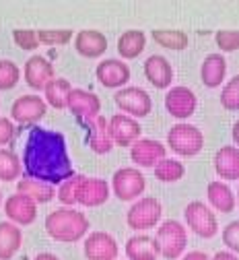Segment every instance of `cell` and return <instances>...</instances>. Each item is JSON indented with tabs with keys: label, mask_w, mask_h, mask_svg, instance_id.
Returning <instances> with one entry per match:
<instances>
[{
	"label": "cell",
	"mask_w": 239,
	"mask_h": 260,
	"mask_svg": "<svg viewBox=\"0 0 239 260\" xmlns=\"http://www.w3.org/2000/svg\"><path fill=\"white\" fill-rule=\"evenodd\" d=\"M184 219H186V225L190 230L204 238V240H211L217 236L219 232V223H217V215L213 213V209L209 205H204L200 201H192L188 203V207L184 209Z\"/></svg>",
	"instance_id": "5"
},
{
	"label": "cell",
	"mask_w": 239,
	"mask_h": 260,
	"mask_svg": "<svg viewBox=\"0 0 239 260\" xmlns=\"http://www.w3.org/2000/svg\"><path fill=\"white\" fill-rule=\"evenodd\" d=\"M13 40L25 52H33V50H38V46H40L38 34L36 31H31V29H15L13 31Z\"/></svg>",
	"instance_id": "38"
},
{
	"label": "cell",
	"mask_w": 239,
	"mask_h": 260,
	"mask_svg": "<svg viewBox=\"0 0 239 260\" xmlns=\"http://www.w3.org/2000/svg\"><path fill=\"white\" fill-rule=\"evenodd\" d=\"M223 244L231 252L239 254V221H231L229 225H225V230H223Z\"/></svg>",
	"instance_id": "39"
},
{
	"label": "cell",
	"mask_w": 239,
	"mask_h": 260,
	"mask_svg": "<svg viewBox=\"0 0 239 260\" xmlns=\"http://www.w3.org/2000/svg\"><path fill=\"white\" fill-rule=\"evenodd\" d=\"M13 135H15V124H13V120L0 118V147L7 145V143H11Z\"/></svg>",
	"instance_id": "40"
},
{
	"label": "cell",
	"mask_w": 239,
	"mask_h": 260,
	"mask_svg": "<svg viewBox=\"0 0 239 260\" xmlns=\"http://www.w3.org/2000/svg\"><path fill=\"white\" fill-rule=\"evenodd\" d=\"M196 106H198V100L194 91L184 85L172 87L165 95V110L176 120H188L196 112Z\"/></svg>",
	"instance_id": "9"
},
{
	"label": "cell",
	"mask_w": 239,
	"mask_h": 260,
	"mask_svg": "<svg viewBox=\"0 0 239 260\" xmlns=\"http://www.w3.org/2000/svg\"><path fill=\"white\" fill-rule=\"evenodd\" d=\"M17 192H21V194H25V197H29L36 205H46V203H50V201L56 197V194H58V192L54 190V186L44 184V182H38V180H31V178L19 180Z\"/></svg>",
	"instance_id": "28"
},
{
	"label": "cell",
	"mask_w": 239,
	"mask_h": 260,
	"mask_svg": "<svg viewBox=\"0 0 239 260\" xmlns=\"http://www.w3.org/2000/svg\"><path fill=\"white\" fill-rule=\"evenodd\" d=\"M23 174V161L9 151V149H0V180L3 182H15Z\"/></svg>",
	"instance_id": "31"
},
{
	"label": "cell",
	"mask_w": 239,
	"mask_h": 260,
	"mask_svg": "<svg viewBox=\"0 0 239 260\" xmlns=\"http://www.w3.org/2000/svg\"><path fill=\"white\" fill-rule=\"evenodd\" d=\"M5 213H7V219H11V223L15 225H31L38 215V205L29 197H25V194L15 192L5 203Z\"/></svg>",
	"instance_id": "18"
},
{
	"label": "cell",
	"mask_w": 239,
	"mask_h": 260,
	"mask_svg": "<svg viewBox=\"0 0 239 260\" xmlns=\"http://www.w3.org/2000/svg\"><path fill=\"white\" fill-rule=\"evenodd\" d=\"M145 46H147V36L143 31L141 29H128L118 40V54L124 60H132V58H139L143 54Z\"/></svg>",
	"instance_id": "27"
},
{
	"label": "cell",
	"mask_w": 239,
	"mask_h": 260,
	"mask_svg": "<svg viewBox=\"0 0 239 260\" xmlns=\"http://www.w3.org/2000/svg\"><path fill=\"white\" fill-rule=\"evenodd\" d=\"M23 174L50 186L71 180L75 174L62 133L33 126L23 149Z\"/></svg>",
	"instance_id": "1"
},
{
	"label": "cell",
	"mask_w": 239,
	"mask_h": 260,
	"mask_svg": "<svg viewBox=\"0 0 239 260\" xmlns=\"http://www.w3.org/2000/svg\"><path fill=\"white\" fill-rule=\"evenodd\" d=\"M0 205H3V190H0Z\"/></svg>",
	"instance_id": "45"
},
{
	"label": "cell",
	"mask_w": 239,
	"mask_h": 260,
	"mask_svg": "<svg viewBox=\"0 0 239 260\" xmlns=\"http://www.w3.org/2000/svg\"><path fill=\"white\" fill-rule=\"evenodd\" d=\"M182 260H211V258L207 256V252H188Z\"/></svg>",
	"instance_id": "41"
},
{
	"label": "cell",
	"mask_w": 239,
	"mask_h": 260,
	"mask_svg": "<svg viewBox=\"0 0 239 260\" xmlns=\"http://www.w3.org/2000/svg\"><path fill=\"white\" fill-rule=\"evenodd\" d=\"M81 180H83V176H81V174H77V176H73L71 180L62 182V186L58 188V194H56V197H58V201H60L64 207L77 205V190H79Z\"/></svg>",
	"instance_id": "36"
},
{
	"label": "cell",
	"mask_w": 239,
	"mask_h": 260,
	"mask_svg": "<svg viewBox=\"0 0 239 260\" xmlns=\"http://www.w3.org/2000/svg\"><path fill=\"white\" fill-rule=\"evenodd\" d=\"M85 258L87 260H116L120 254L118 242L108 232H93L85 240Z\"/></svg>",
	"instance_id": "14"
},
{
	"label": "cell",
	"mask_w": 239,
	"mask_h": 260,
	"mask_svg": "<svg viewBox=\"0 0 239 260\" xmlns=\"http://www.w3.org/2000/svg\"><path fill=\"white\" fill-rule=\"evenodd\" d=\"M38 38H40V44H46V46H64L73 40V31L71 29H40Z\"/></svg>",
	"instance_id": "35"
},
{
	"label": "cell",
	"mask_w": 239,
	"mask_h": 260,
	"mask_svg": "<svg viewBox=\"0 0 239 260\" xmlns=\"http://www.w3.org/2000/svg\"><path fill=\"white\" fill-rule=\"evenodd\" d=\"M237 205H239V188H237Z\"/></svg>",
	"instance_id": "46"
},
{
	"label": "cell",
	"mask_w": 239,
	"mask_h": 260,
	"mask_svg": "<svg viewBox=\"0 0 239 260\" xmlns=\"http://www.w3.org/2000/svg\"><path fill=\"white\" fill-rule=\"evenodd\" d=\"M116 106L130 118H145L153 110L151 95L141 87H124L118 89L114 95Z\"/></svg>",
	"instance_id": "8"
},
{
	"label": "cell",
	"mask_w": 239,
	"mask_h": 260,
	"mask_svg": "<svg viewBox=\"0 0 239 260\" xmlns=\"http://www.w3.org/2000/svg\"><path fill=\"white\" fill-rule=\"evenodd\" d=\"M157 244L161 248V256L167 260H178L188 246V232L184 223L176 219H167L165 223L159 225L157 230Z\"/></svg>",
	"instance_id": "4"
},
{
	"label": "cell",
	"mask_w": 239,
	"mask_h": 260,
	"mask_svg": "<svg viewBox=\"0 0 239 260\" xmlns=\"http://www.w3.org/2000/svg\"><path fill=\"white\" fill-rule=\"evenodd\" d=\"M21 79V71L13 60L0 58V91H11L13 87H17Z\"/></svg>",
	"instance_id": "33"
},
{
	"label": "cell",
	"mask_w": 239,
	"mask_h": 260,
	"mask_svg": "<svg viewBox=\"0 0 239 260\" xmlns=\"http://www.w3.org/2000/svg\"><path fill=\"white\" fill-rule=\"evenodd\" d=\"M153 40L161 46V48H167V50H186L188 48V36L180 29H155L153 31Z\"/></svg>",
	"instance_id": "30"
},
{
	"label": "cell",
	"mask_w": 239,
	"mask_h": 260,
	"mask_svg": "<svg viewBox=\"0 0 239 260\" xmlns=\"http://www.w3.org/2000/svg\"><path fill=\"white\" fill-rule=\"evenodd\" d=\"M143 71H145L147 81L157 89H167L174 81L172 64H169V60L165 56H159V54H153V56H149L145 60Z\"/></svg>",
	"instance_id": "19"
},
{
	"label": "cell",
	"mask_w": 239,
	"mask_h": 260,
	"mask_svg": "<svg viewBox=\"0 0 239 260\" xmlns=\"http://www.w3.org/2000/svg\"><path fill=\"white\" fill-rule=\"evenodd\" d=\"M165 155H167L165 145L161 141H155V139H141L130 147L132 164L139 166V168H145V170H151V168L155 170L165 159Z\"/></svg>",
	"instance_id": "10"
},
{
	"label": "cell",
	"mask_w": 239,
	"mask_h": 260,
	"mask_svg": "<svg viewBox=\"0 0 239 260\" xmlns=\"http://www.w3.org/2000/svg\"><path fill=\"white\" fill-rule=\"evenodd\" d=\"M68 110H71L77 118H81V122H91V120L99 118L101 102L93 91L73 89L71 95H68Z\"/></svg>",
	"instance_id": "16"
},
{
	"label": "cell",
	"mask_w": 239,
	"mask_h": 260,
	"mask_svg": "<svg viewBox=\"0 0 239 260\" xmlns=\"http://www.w3.org/2000/svg\"><path fill=\"white\" fill-rule=\"evenodd\" d=\"M89 130V147L97 153V155H108L114 147V139L110 133V120H106L104 116H99L91 122H83Z\"/></svg>",
	"instance_id": "21"
},
{
	"label": "cell",
	"mask_w": 239,
	"mask_h": 260,
	"mask_svg": "<svg viewBox=\"0 0 239 260\" xmlns=\"http://www.w3.org/2000/svg\"><path fill=\"white\" fill-rule=\"evenodd\" d=\"M46 232L52 240L64 242V244H75L85 238L89 232V219L85 213L71 209V207H62L52 211L46 217Z\"/></svg>",
	"instance_id": "2"
},
{
	"label": "cell",
	"mask_w": 239,
	"mask_h": 260,
	"mask_svg": "<svg viewBox=\"0 0 239 260\" xmlns=\"http://www.w3.org/2000/svg\"><path fill=\"white\" fill-rule=\"evenodd\" d=\"M153 172H155V178H157L159 182L174 184V182H178V180L184 178L186 168H184L182 161H178V159H167V157H165Z\"/></svg>",
	"instance_id": "32"
},
{
	"label": "cell",
	"mask_w": 239,
	"mask_h": 260,
	"mask_svg": "<svg viewBox=\"0 0 239 260\" xmlns=\"http://www.w3.org/2000/svg\"><path fill=\"white\" fill-rule=\"evenodd\" d=\"M147 188V180L141 170L134 168H120L112 178V190L116 199L122 203H132L141 197Z\"/></svg>",
	"instance_id": "6"
},
{
	"label": "cell",
	"mask_w": 239,
	"mask_h": 260,
	"mask_svg": "<svg viewBox=\"0 0 239 260\" xmlns=\"http://www.w3.org/2000/svg\"><path fill=\"white\" fill-rule=\"evenodd\" d=\"M213 166H215V172L221 180H225V182L239 180V149L233 145L221 147L215 153Z\"/></svg>",
	"instance_id": "20"
},
{
	"label": "cell",
	"mask_w": 239,
	"mask_h": 260,
	"mask_svg": "<svg viewBox=\"0 0 239 260\" xmlns=\"http://www.w3.org/2000/svg\"><path fill=\"white\" fill-rule=\"evenodd\" d=\"M75 48L83 58H99L108 50V38L95 29H83L75 38Z\"/></svg>",
	"instance_id": "22"
},
{
	"label": "cell",
	"mask_w": 239,
	"mask_h": 260,
	"mask_svg": "<svg viewBox=\"0 0 239 260\" xmlns=\"http://www.w3.org/2000/svg\"><path fill=\"white\" fill-rule=\"evenodd\" d=\"M211 260H239V258H237L233 252H217Z\"/></svg>",
	"instance_id": "42"
},
{
	"label": "cell",
	"mask_w": 239,
	"mask_h": 260,
	"mask_svg": "<svg viewBox=\"0 0 239 260\" xmlns=\"http://www.w3.org/2000/svg\"><path fill=\"white\" fill-rule=\"evenodd\" d=\"M161 215H163L161 203L157 199H153V197H147V199H141L139 203H134L128 209L126 223L134 232H147V230H151V227H155L161 221Z\"/></svg>",
	"instance_id": "7"
},
{
	"label": "cell",
	"mask_w": 239,
	"mask_h": 260,
	"mask_svg": "<svg viewBox=\"0 0 239 260\" xmlns=\"http://www.w3.org/2000/svg\"><path fill=\"white\" fill-rule=\"evenodd\" d=\"M73 91V85L66 79H54L46 87V104H50L54 110H64L68 108V95Z\"/></svg>",
	"instance_id": "29"
},
{
	"label": "cell",
	"mask_w": 239,
	"mask_h": 260,
	"mask_svg": "<svg viewBox=\"0 0 239 260\" xmlns=\"http://www.w3.org/2000/svg\"><path fill=\"white\" fill-rule=\"evenodd\" d=\"M95 77L106 89H124V85L130 81V67L118 58H106L97 64Z\"/></svg>",
	"instance_id": "13"
},
{
	"label": "cell",
	"mask_w": 239,
	"mask_h": 260,
	"mask_svg": "<svg viewBox=\"0 0 239 260\" xmlns=\"http://www.w3.org/2000/svg\"><path fill=\"white\" fill-rule=\"evenodd\" d=\"M225 75H227V62L223 54H209L204 58L200 67V79L204 87H209V89L221 87V83L225 81Z\"/></svg>",
	"instance_id": "24"
},
{
	"label": "cell",
	"mask_w": 239,
	"mask_h": 260,
	"mask_svg": "<svg viewBox=\"0 0 239 260\" xmlns=\"http://www.w3.org/2000/svg\"><path fill=\"white\" fill-rule=\"evenodd\" d=\"M124 252L128 260H157L161 256V248L151 236H132L126 242Z\"/></svg>",
	"instance_id": "23"
},
{
	"label": "cell",
	"mask_w": 239,
	"mask_h": 260,
	"mask_svg": "<svg viewBox=\"0 0 239 260\" xmlns=\"http://www.w3.org/2000/svg\"><path fill=\"white\" fill-rule=\"evenodd\" d=\"M167 145L180 157H196L204 149V135L202 130L188 122H178L169 128Z\"/></svg>",
	"instance_id": "3"
},
{
	"label": "cell",
	"mask_w": 239,
	"mask_h": 260,
	"mask_svg": "<svg viewBox=\"0 0 239 260\" xmlns=\"http://www.w3.org/2000/svg\"><path fill=\"white\" fill-rule=\"evenodd\" d=\"M48 112V104L40 95H21L11 106V116L19 124H36Z\"/></svg>",
	"instance_id": "12"
},
{
	"label": "cell",
	"mask_w": 239,
	"mask_h": 260,
	"mask_svg": "<svg viewBox=\"0 0 239 260\" xmlns=\"http://www.w3.org/2000/svg\"><path fill=\"white\" fill-rule=\"evenodd\" d=\"M23 244V234L19 225L11 221L0 223V260H11Z\"/></svg>",
	"instance_id": "26"
},
{
	"label": "cell",
	"mask_w": 239,
	"mask_h": 260,
	"mask_svg": "<svg viewBox=\"0 0 239 260\" xmlns=\"http://www.w3.org/2000/svg\"><path fill=\"white\" fill-rule=\"evenodd\" d=\"M207 199H209V203H211V207L215 209V211H219V213H231L233 209H235V194H233V190L225 184V182H221V180H215V182H211L209 184V188H207Z\"/></svg>",
	"instance_id": "25"
},
{
	"label": "cell",
	"mask_w": 239,
	"mask_h": 260,
	"mask_svg": "<svg viewBox=\"0 0 239 260\" xmlns=\"http://www.w3.org/2000/svg\"><path fill=\"white\" fill-rule=\"evenodd\" d=\"M110 133L114 139V145L118 147H132L136 141H141L143 128L134 118L126 114H114L110 118Z\"/></svg>",
	"instance_id": "15"
},
{
	"label": "cell",
	"mask_w": 239,
	"mask_h": 260,
	"mask_svg": "<svg viewBox=\"0 0 239 260\" xmlns=\"http://www.w3.org/2000/svg\"><path fill=\"white\" fill-rule=\"evenodd\" d=\"M221 106L229 112H237L239 110V75H235L233 79L227 81V85L221 91Z\"/></svg>",
	"instance_id": "34"
},
{
	"label": "cell",
	"mask_w": 239,
	"mask_h": 260,
	"mask_svg": "<svg viewBox=\"0 0 239 260\" xmlns=\"http://www.w3.org/2000/svg\"><path fill=\"white\" fill-rule=\"evenodd\" d=\"M231 139H233L235 147H239V120L233 124V130H231Z\"/></svg>",
	"instance_id": "43"
},
{
	"label": "cell",
	"mask_w": 239,
	"mask_h": 260,
	"mask_svg": "<svg viewBox=\"0 0 239 260\" xmlns=\"http://www.w3.org/2000/svg\"><path fill=\"white\" fill-rule=\"evenodd\" d=\"M215 42L221 52H235L239 50V29H223L217 31Z\"/></svg>",
	"instance_id": "37"
},
{
	"label": "cell",
	"mask_w": 239,
	"mask_h": 260,
	"mask_svg": "<svg viewBox=\"0 0 239 260\" xmlns=\"http://www.w3.org/2000/svg\"><path fill=\"white\" fill-rule=\"evenodd\" d=\"M23 77L29 89L33 91H46L48 83L56 79V71L52 67V62L46 60L44 56H31L25 67H23Z\"/></svg>",
	"instance_id": "11"
},
{
	"label": "cell",
	"mask_w": 239,
	"mask_h": 260,
	"mask_svg": "<svg viewBox=\"0 0 239 260\" xmlns=\"http://www.w3.org/2000/svg\"><path fill=\"white\" fill-rule=\"evenodd\" d=\"M108 199H110V184L106 180L83 176L77 190V205L99 207V205H106Z\"/></svg>",
	"instance_id": "17"
},
{
	"label": "cell",
	"mask_w": 239,
	"mask_h": 260,
	"mask_svg": "<svg viewBox=\"0 0 239 260\" xmlns=\"http://www.w3.org/2000/svg\"><path fill=\"white\" fill-rule=\"evenodd\" d=\"M33 260H60L56 254H52V252H42V254H38Z\"/></svg>",
	"instance_id": "44"
}]
</instances>
